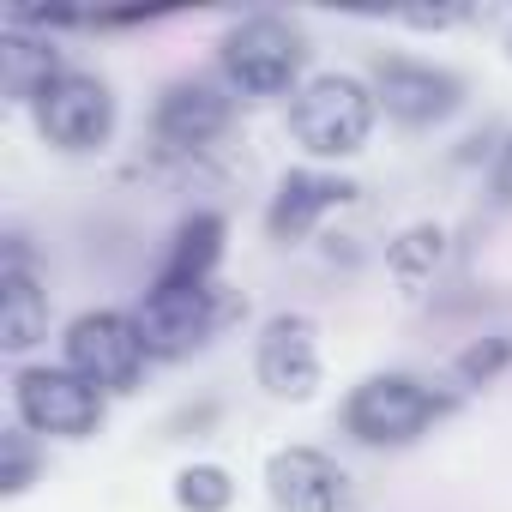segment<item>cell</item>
<instances>
[{
  "label": "cell",
  "instance_id": "cell-1",
  "mask_svg": "<svg viewBox=\"0 0 512 512\" xmlns=\"http://www.w3.org/2000/svg\"><path fill=\"white\" fill-rule=\"evenodd\" d=\"M217 79L235 97H296L308 85V37L284 13H247L217 37Z\"/></svg>",
  "mask_w": 512,
  "mask_h": 512
},
{
  "label": "cell",
  "instance_id": "cell-2",
  "mask_svg": "<svg viewBox=\"0 0 512 512\" xmlns=\"http://www.w3.org/2000/svg\"><path fill=\"white\" fill-rule=\"evenodd\" d=\"M374 121H380V97L356 73H308V85L290 97V139L326 169L356 157L374 139Z\"/></svg>",
  "mask_w": 512,
  "mask_h": 512
},
{
  "label": "cell",
  "instance_id": "cell-3",
  "mask_svg": "<svg viewBox=\"0 0 512 512\" xmlns=\"http://www.w3.org/2000/svg\"><path fill=\"white\" fill-rule=\"evenodd\" d=\"M452 392L428 386L422 374H404V368H386V374H362L344 398V434L356 446H374V452H392V446H410L422 440L440 416H452Z\"/></svg>",
  "mask_w": 512,
  "mask_h": 512
},
{
  "label": "cell",
  "instance_id": "cell-4",
  "mask_svg": "<svg viewBox=\"0 0 512 512\" xmlns=\"http://www.w3.org/2000/svg\"><path fill=\"white\" fill-rule=\"evenodd\" d=\"M61 362L79 380H91L103 398H115V392H133L145 380L151 344H145V332L127 308H85L61 332Z\"/></svg>",
  "mask_w": 512,
  "mask_h": 512
},
{
  "label": "cell",
  "instance_id": "cell-5",
  "mask_svg": "<svg viewBox=\"0 0 512 512\" xmlns=\"http://www.w3.org/2000/svg\"><path fill=\"white\" fill-rule=\"evenodd\" d=\"M241 314V296L223 290V284H199V290H169V284H151L133 308L145 344L157 362H187L193 350H205L229 320Z\"/></svg>",
  "mask_w": 512,
  "mask_h": 512
},
{
  "label": "cell",
  "instance_id": "cell-6",
  "mask_svg": "<svg viewBox=\"0 0 512 512\" xmlns=\"http://www.w3.org/2000/svg\"><path fill=\"white\" fill-rule=\"evenodd\" d=\"M109 398L79 380L67 362H25L13 374V416L37 434V440H85L103 428Z\"/></svg>",
  "mask_w": 512,
  "mask_h": 512
},
{
  "label": "cell",
  "instance_id": "cell-7",
  "mask_svg": "<svg viewBox=\"0 0 512 512\" xmlns=\"http://www.w3.org/2000/svg\"><path fill=\"white\" fill-rule=\"evenodd\" d=\"M31 121H37V133H43L55 151H73V157H79V151H97V145H109V133H115V91H109V79L67 67L61 79H49V85L37 91Z\"/></svg>",
  "mask_w": 512,
  "mask_h": 512
},
{
  "label": "cell",
  "instance_id": "cell-8",
  "mask_svg": "<svg viewBox=\"0 0 512 512\" xmlns=\"http://www.w3.org/2000/svg\"><path fill=\"white\" fill-rule=\"evenodd\" d=\"M253 380H260L272 398L284 404H308L326 380V362H320V326L296 308L272 314L253 338Z\"/></svg>",
  "mask_w": 512,
  "mask_h": 512
},
{
  "label": "cell",
  "instance_id": "cell-9",
  "mask_svg": "<svg viewBox=\"0 0 512 512\" xmlns=\"http://www.w3.org/2000/svg\"><path fill=\"white\" fill-rule=\"evenodd\" d=\"M368 85H374L380 109L398 127H416V133L452 121L458 103H464V79L452 67H434V61H416V55H380Z\"/></svg>",
  "mask_w": 512,
  "mask_h": 512
},
{
  "label": "cell",
  "instance_id": "cell-10",
  "mask_svg": "<svg viewBox=\"0 0 512 512\" xmlns=\"http://www.w3.org/2000/svg\"><path fill=\"white\" fill-rule=\"evenodd\" d=\"M235 121V91L223 79H205V73H181L157 91V109H151V133L163 151H205L211 139H223Z\"/></svg>",
  "mask_w": 512,
  "mask_h": 512
},
{
  "label": "cell",
  "instance_id": "cell-11",
  "mask_svg": "<svg viewBox=\"0 0 512 512\" xmlns=\"http://www.w3.org/2000/svg\"><path fill=\"white\" fill-rule=\"evenodd\" d=\"M350 199H356V181L338 175V169H326V163L284 169V181H278V193H272V205H266V235L284 241V247H296V241H308L332 211H344Z\"/></svg>",
  "mask_w": 512,
  "mask_h": 512
},
{
  "label": "cell",
  "instance_id": "cell-12",
  "mask_svg": "<svg viewBox=\"0 0 512 512\" xmlns=\"http://www.w3.org/2000/svg\"><path fill=\"white\" fill-rule=\"evenodd\" d=\"M266 494L278 512H350V476L320 446H278L266 458Z\"/></svg>",
  "mask_w": 512,
  "mask_h": 512
},
{
  "label": "cell",
  "instance_id": "cell-13",
  "mask_svg": "<svg viewBox=\"0 0 512 512\" xmlns=\"http://www.w3.org/2000/svg\"><path fill=\"white\" fill-rule=\"evenodd\" d=\"M49 338V290L31 272L25 235H7V266H0V350L31 356Z\"/></svg>",
  "mask_w": 512,
  "mask_h": 512
},
{
  "label": "cell",
  "instance_id": "cell-14",
  "mask_svg": "<svg viewBox=\"0 0 512 512\" xmlns=\"http://www.w3.org/2000/svg\"><path fill=\"white\" fill-rule=\"evenodd\" d=\"M223 241H229V223L217 211H187L163 247V266L151 284H169V290H199V284H217V266H223Z\"/></svg>",
  "mask_w": 512,
  "mask_h": 512
},
{
  "label": "cell",
  "instance_id": "cell-15",
  "mask_svg": "<svg viewBox=\"0 0 512 512\" xmlns=\"http://www.w3.org/2000/svg\"><path fill=\"white\" fill-rule=\"evenodd\" d=\"M61 73H67V61L49 43V31L31 13H7V31H0V79H7V97L31 109L37 91L49 79H61Z\"/></svg>",
  "mask_w": 512,
  "mask_h": 512
},
{
  "label": "cell",
  "instance_id": "cell-16",
  "mask_svg": "<svg viewBox=\"0 0 512 512\" xmlns=\"http://www.w3.org/2000/svg\"><path fill=\"white\" fill-rule=\"evenodd\" d=\"M440 266H446V229H440V223H410V229H398L392 247H386V272H392V284H398L410 302L440 278Z\"/></svg>",
  "mask_w": 512,
  "mask_h": 512
},
{
  "label": "cell",
  "instance_id": "cell-17",
  "mask_svg": "<svg viewBox=\"0 0 512 512\" xmlns=\"http://www.w3.org/2000/svg\"><path fill=\"white\" fill-rule=\"evenodd\" d=\"M169 500L181 506V512H229L235 506V476L223 470V464H181L175 470V482H169Z\"/></svg>",
  "mask_w": 512,
  "mask_h": 512
},
{
  "label": "cell",
  "instance_id": "cell-18",
  "mask_svg": "<svg viewBox=\"0 0 512 512\" xmlns=\"http://www.w3.org/2000/svg\"><path fill=\"white\" fill-rule=\"evenodd\" d=\"M37 470H43V446H37V434L25 422H13L7 434H0V494L19 500L37 482Z\"/></svg>",
  "mask_w": 512,
  "mask_h": 512
},
{
  "label": "cell",
  "instance_id": "cell-19",
  "mask_svg": "<svg viewBox=\"0 0 512 512\" xmlns=\"http://www.w3.org/2000/svg\"><path fill=\"white\" fill-rule=\"evenodd\" d=\"M506 368H512V338H506V332H494V338H476V344H464V350H458L452 380H458L464 392H476V386H494Z\"/></svg>",
  "mask_w": 512,
  "mask_h": 512
},
{
  "label": "cell",
  "instance_id": "cell-20",
  "mask_svg": "<svg viewBox=\"0 0 512 512\" xmlns=\"http://www.w3.org/2000/svg\"><path fill=\"white\" fill-rule=\"evenodd\" d=\"M398 19H404L410 31H452V25H464L470 13H464V7H434V13H428V7H416V13H398Z\"/></svg>",
  "mask_w": 512,
  "mask_h": 512
},
{
  "label": "cell",
  "instance_id": "cell-21",
  "mask_svg": "<svg viewBox=\"0 0 512 512\" xmlns=\"http://www.w3.org/2000/svg\"><path fill=\"white\" fill-rule=\"evenodd\" d=\"M488 187H494V199H500V205H512V139L500 145V157H494V175H488Z\"/></svg>",
  "mask_w": 512,
  "mask_h": 512
}]
</instances>
